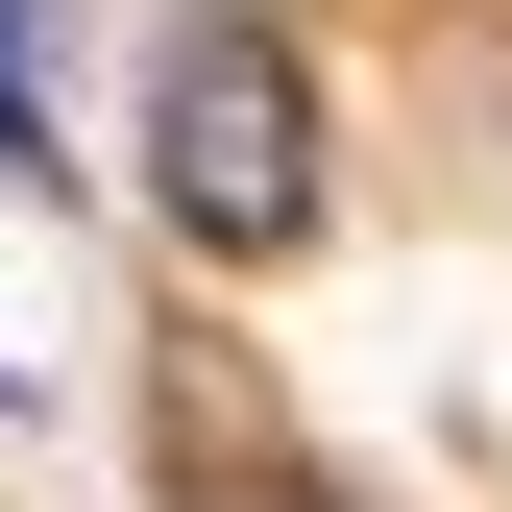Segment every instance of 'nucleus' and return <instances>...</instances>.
Returning a JSON list of instances; mask_svg holds the SVG:
<instances>
[{
  "label": "nucleus",
  "instance_id": "1",
  "mask_svg": "<svg viewBox=\"0 0 512 512\" xmlns=\"http://www.w3.org/2000/svg\"><path fill=\"white\" fill-rule=\"evenodd\" d=\"M147 220L196 269H293L317 244V74L269 0H171L147 25Z\"/></svg>",
  "mask_w": 512,
  "mask_h": 512
},
{
  "label": "nucleus",
  "instance_id": "2",
  "mask_svg": "<svg viewBox=\"0 0 512 512\" xmlns=\"http://www.w3.org/2000/svg\"><path fill=\"white\" fill-rule=\"evenodd\" d=\"M0 196H49V0H0Z\"/></svg>",
  "mask_w": 512,
  "mask_h": 512
},
{
  "label": "nucleus",
  "instance_id": "3",
  "mask_svg": "<svg viewBox=\"0 0 512 512\" xmlns=\"http://www.w3.org/2000/svg\"><path fill=\"white\" fill-rule=\"evenodd\" d=\"M171 512H342V488H317V464H196Z\"/></svg>",
  "mask_w": 512,
  "mask_h": 512
},
{
  "label": "nucleus",
  "instance_id": "4",
  "mask_svg": "<svg viewBox=\"0 0 512 512\" xmlns=\"http://www.w3.org/2000/svg\"><path fill=\"white\" fill-rule=\"evenodd\" d=\"M0 391H25V366H0Z\"/></svg>",
  "mask_w": 512,
  "mask_h": 512
}]
</instances>
